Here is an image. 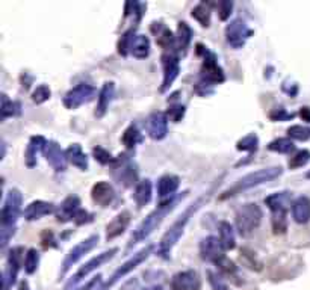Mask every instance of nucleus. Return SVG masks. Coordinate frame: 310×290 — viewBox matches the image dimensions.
Masks as SVG:
<instances>
[{
	"instance_id": "1",
	"label": "nucleus",
	"mask_w": 310,
	"mask_h": 290,
	"mask_svg": "<svg viewBox=\"0 0 310 290\" xmlns=\"http://www.w3.org/2000/svg\"><path fill=\"white\" fill-rule=\"evenodd\" d=\"M211 197V192H206V195H201L200 198L195 200V203H192L189 207L185 209V212L173 222V225L165 231V235L162 236L161 242H159V247H158V254L162 257V259H170V254H171V250L174 248V245L179 242V239L182 238L183 231L186 228V224L189 222L191 216L209 200Z\"/></svg>"
},
{
	"instance_id": "14",
	"label": "nucleus",
	"mask_w": 310,
	"mask_h": 290,
	"mask_svg": "<svg viewBox=\"0 0 310 290\" xmlns=\"http://www.w3.org/2000/svg\"><path fill=\"white\" fill-rule=\"evenodd\" d=\"M145 129L147 133L151 139L161 141L168 135V117L167 113L158 110L148 115V118L145 120Z\"/></svg>"
},
{
	"instance_id": "26",
	"label": "nucleus",
	"mask_w": 310,
	"mask_h": 290,
	"mask_svg": "<svg viewBox=\"0 0 310 290\" xmlns=\"http://www.w3.org/2000/svg\"><path fill=\"white\" fill-rule=\"evenodd\" d=\"M47 141L36 135V136H32L29 139V144H27V148H26V154H24V160H26V165L29 168H33L36 163H38V154L41 151H44V147H45Z\"/></svg>"
},
{
	"instance_id": "27",
	"label": "nucleus",
	"mask_w": 310,
	"mask_h": 290,
	"mask_svg": "<svg viewBox=\"0 0 310 290\" xmlns=\"http://www.w3.org/2000/svg\"><path fill=\"white\" fill-rule=\"evenodd\" d=\"M292 218L297 224H307L310 221V200L298 197L292 203Z\"/></svg>"
},
{
	"instance_id": "29",
	"label": "nucleus",
	"mask_w": 310,
	"mask_h": 290,
	"mask_svg": "<svg viewBox=\"0 0 310 290\" xmlns=\"http://www.w3.org/2000/svg\"><path fill=\"white\" fill-rule=\"evenodd\" d=\"M151 197H153V186H151V182L148 179L145 180H141L136 186H135V194H133V200L136 203V206L141 209V207H145L150 201H151Z\"/></svg>"
},
{
	"instance_id": "6",
	"label": "nucleus",
	"mask_w": 310,
	"mask_h": 290,
	"mask_svg": "<svg viewBox=\"0 0 310 290\" xmlns=\"http://www.w3.org/2000/svg\"><path fill=\"white\" fill-rule=\"evenodd\" d=\"M112 177L117 183L124 188L136 186L138 182V169L135 162L129 156H118L115 163L112 165Z\"/></svg>"
},
{
	"instance_id": "34",
	"label": "nucleus",
	"mask_w": 310,
	"mask_h": 290,
	"mask_svg": "<svg viewBox=\"0 0 310 290\" xmlns=\"http://www.w3.org/2000/svg\"><path fill=\"white\" fill-rule=\"evenodd\" d=\"M192 17L201 24V26H204V27H209L211 26V15H212V12H211V8H209V5L208 3H204V2H201V3H198V5H195L194 8H192Z\"/></svg>"
},
{
	"instance_id": "43",
	"label": "nucleus",
	"mask_w": 310,
	"mask_h": 290,
	"mask_svg": "<svg viewBox=\"0 0 310 290\" xmlns=\"http://www.w3.org/2000/svg\"><path fill=\"white\" fill-rule=\"evenodd\" d=\"M273 230L276 235H283L288 230V219H286V213H273Z\"/></svg>"
},
{
	"instance_id": "4",
	"label": "nucleus",
	"mask_w": 310,
	"mask_h": 290,
	"mask_svg": "<svg viewBox=\"0 0 310 290\" xmlns=\"http://www.w3.org/2000/svg\"><path fill=\"white\" fill-rule=\"evenodd\" d=\"M262 218H264L262 209L256 203H245L241 207H238L235 213V221L239 235L244 238L250 236L254 230L259 228Z\"/></svg>"
},
{
	"instance_id": "16",
	"label": "nucleus",
	"mask_w": 310,
	"mask_h": 290,
	"mask_svg": "<svg viewBox=\"0 0 310 290\" xmlns=\"http://www.w3.org/2000/svg\"><path fill=\"white\" fill-rule=\"evenodd\" d=\"M42 153H44L45 160L48 162V165L53 168L56 172H64L67 169V162H68L67 151H64L58 142L47 141Z\"/></svg>"
},
{
	"instance_id": "42",
	"label": "nucleus",
	"mask_w": 310,
	"mask_h": 290,
	"mask_svg": "<svg viewBox=\"0 0 310 290\" xmlns=\"http://www.w3.org/2000/svg\"><path fill=\"white\" fill-rule=\"evenodd\" d=\"M92 154H94L95 160L100 162L101 165H114L117 160V157H114L108 150H105L103 147H98V145L92 148Z\"/></svg>"
},
{
	"instance_id": "40",
	"label": "nucleus",
	"mask_w": 310,
	"mask_h": 290,
	"mask_svg": "<svg viewBox=\"0 0 310 290\" xmlns=\"http://www.w3.org/2000/svg\"><path fill=\"white\" fill-rule=\"evenodd\" d=\"M310 162V151L303 148L298 150L291 159H289V168L291 169H297V168H303L304 165H307Z\"/></svg>"
},
{
	"instance_id": "53",
	"label": "nucleus",
	"mask_w": 310,
	"mask_h": 290,
	"mask_svg": "<svg viewBox=\"0 0 310 290\" xmlns=\"http://www.w3.org/2000/svg\"><path fill=\"white\" fill-rule=\"evenodd\" d=\"M300 117H301L303 121L310 123V107H307V106L301 107V109H300Z\"/></svg>"
},
{
	"instance_id": "30",
	"label": "nucleus",
	"mask_w": 310,
	"mask_h": 290,
	"mask_svg": "<svg viewBox=\"0 0 310 290\" xmlns=\"http://www.w3.org/2000/svg\"><path fill=\"white\" fill-rule=\"evenodd\" d=\"M65 151H67V159L73 166L79 168L80 171L88 169V166H89L88 165V156L85 154V151L82 150V147L79 144H71Z\"/></svg>"
},
{
	"instance_id": "5",
	"label": "nucleus",
	"mask_w": 310,
	"mask_h": 290,
	"mask_svg": "<svg viewBox=\"0 0 310 290\" xmlns=\"http://www.w3.org/2000/svg\"><path fill=\"white\" fill-rule=\"evenodd\" d=\"M197 53L203 56V64H201V82L209 83L212 86L223 83L226 76L224 71L218 62V57L214 51H211L208 47L203 44H197Z\"/></svg>"
},
{
	"instance_id": "54",
	"label": "nucleus",
	"mask_w": 310,
	"mask_h": 290,
	"mask_svg": "<svg viewBox=\"0 0 310 290\" xmlns=\"http://www.w3.org/2000/svg\"><path fill=\"white\" fill-rule=\"evenodd\" d=\"M144 290H164L162 287H158V286H154V287H147V289H144Z\"/></svg>"
},
{
	"instance_id": "23",
	"label": "nucleus",
	"mask_w": 310,
	"mask_h": 290,
	"mask_svg": "<svg viewBox=\"0 0 310 290\" xmlns=\"http://www.w3.org/2000/svg\"><path fill=\"white\" fill-rule=\"evenodd\" d=\"M291 203H292V192L289 191L276 192L265 198V204L273 213H286L288 209L291 207Z\"/></svg>"
},
{
	"instance_id": "20",
	"label": "nucleus",
	"mask_w": 310,
	"mask_h": 290,
	"mask_svg": "<svg viewBox=\"0 0 310 290\" xmlns=\"http://www.w3.org/2000/svg\"><path fill=\"white\" fill-rule=\"evenodd\" d=\"M91 198L100 207H109L115 200V191L108 182H97L91 189Z\"/></svg>"
},
{
	"instance_id": "11",
	"label": "nucleus",
	"mask_w": 310,
	"mask_h": 290,
	"mask_svg": "<svg viewBox=\"0 0 310 290\" xmlns=\"http://www.w3.org/2000/svg\"><path fill=\"white\" fill-rule=\"evenodd\" d=\"M97 91L89 83H79L74 88H71L64 95V106L67 109H77L82 104H86L94 100Z\"/></svg>"
},
{
	"instance_id": "33",
	"label": "nucleus",
	"mask_w": 310,
	"mask_h": 290,
	"mask_svg": "<svg viewBox=\"0 0 310 290\" xmlns=\"http://www.w3.org/2000/svg\"><path fill=\"white\" fill-rule=\"evenodd\" d=\"M192 29L191 26L186 23V21H180L179 26H177V36H176V41H177V47L180 51H186L191 41H192Z\"/></svg>"
},
{
	"instance_id": "45",
	"label": "nucleus",
	"mask_w": 310,
	"mask_h": 290,
	"mask_svg": "<svg viewBox=\"0 0 310 290\" xmlns=\"http://www.w3.org/2000/svg\"><path fill=\"white\" fill-rule=\"evenodd\" d=\"M185 112H186V107H185L183 104H180V103H177V104H171V106L168 107L167 117H168L170 121H173V123H179V121H182V118L185 117Z\"/></svg>"
},
{
	"instance_id": "51",
	"label": "nucleus",
	"mask_w": 310,
	"mask_h": 290,
	"mask_svg": "<svg viewBox=\"0 0 310 290\" xmlns=\"http://www.w3.org/2000/svg\"><path fill=\"white\" fill-rule=\"evenodd\" d=\"M282 89H283L286 94H289L291 97H294V95H297V92H298V85H297V83H291V86H289V82L286 80V82H283Z\"/></svg>"
},
{
	"instance_id": "41",
	"label": "nucleus",
	"mask_w": 310,
	"mask_h": 290,
	"mask_svg": "<svg viewBox=\"0 0 310 290\" xmlns=\"http://www.w3.org/2000/svg\"><path fill=\"white\" fill-rule=\"evenodd\" d=\"M288 135L291 138L297 139V141H309L310 139V127L295 124V126H291L288 129Z\"/></svg>"
},
{
	"instance_id": "25",
	"label": "nucleus",
	"mask_w": 310,
	"mask_h": 290,
	"mask_svg": "<svg viewBox=\"0 0 310 290\" xmlns=\"http://www.w3.org/2000/svg\"><path fill=\"white\" fill-rule=\"evenodd\" d=\"M115 94V85L114 82H106L105 85L101 86L98 97H97V109H95V117L101 118L109 109V104L114 98Z\"/></svg>"
},
{
	"instance_id": "15",
	"label": "nucleus",
	"mask_w": 310,
	"mask_h": 290,
	"mask_svg": "<svg viewBox=\"0 0 310 290\" xmlns=\"http://www.w3.org/2000/svg\"><path fill=\"white\" fill-rule=\"evenodd\" d=\"M162 68H164V80L161 86V92H165L171 88L174 80L179 77L180 73V61L179 56L173 51H167L162 54Z\"/></svg>"
},
{
	"instance_id": "48",
	"label": "nucleus",
	"mask_w": 310,
	"mask_h": 290,
	"mask_svg": "<svg viewBox=\"0 0 310 290\" xmlns=\"http://www.w3.org/2000/svg\"><path fill=\"white\" fill-rule=\"evenodd\" d=\"M217 8H218V14H220V18L223 21H226L232 11H233V2H230V0H221V2L217 3Z\"/></svg>"
},
{
	"instance_id": "35",
	"label": "nucleus",
	"mask_w": 310,
	"mask_h": 290,
	"mask_svg": "<svg viewBox=\"0 0 310 290\" xmlns=\"http://www.w3.org/2000/svg\"><path fill=\"white\" fill-rule=\"evenodd\" d=\"M2 120H6L9 117H17V115L21 113V106L18 101L9 100L6 94H2Z\"/></svg>"
},
{
	"instance_id": "2",
	"label": "nucleus",
	"mask_w": 310,
	"mask_h": 290,
	"mask_svg": "<svg viewBox=\"0 0 310 290\" xmlns=\"http://www.w3.org/2000/svg\"><path fill=\"white\" fill-rule=\"evenodd\" d=\"M186 191L185 192H182V194H177L173 200H170V201H167V203H161V206H158V209H154L136 228H135V231L132 233V238H130V242H129V248H132L133 245H136V244H139V242H142L144 239H147L154 230H156L159 225H161V222L164 221V218L186 197Z\"/></svg>"
},
{
	"instance_id": "8",
	"label": "nucleus",
	"mask_w": 310,
	"mask_h": 290,
	"mask_svg": "<svg viewBox=\"0 0 310 290\" xmlns=\"http://www.w3.org/2000/svg\"><path fill=\"white\" fill-rule=\"evenodd\" d=\"M23 195L18 189H9L2 207V227L15 228V222L21 213Z\"/></svg>"
},
{
	"instance_id": "39",
	"label": "nucleus",
	"mask_w": 310,
	"mask_h": 290,
	"mask_svg": "<svg viewBox=\"0 0 310 290\" xmlns=\"http://www.w3.org/2000/svg\"><path fill=\"white\" fill-rule=\"evenodd\" d=\"M38 265H39V253L36 251V248H29L24 257V271L27 274H33Z\"/></svg>"
},
{
	"instance_id": "12",
	"label": "nucleus",
	"mask_w": 310,
	"mask_h": 290,
	"mask_svg": "<svg viewBox=\"0 0 310 290\" xmlns=\"http://www.w3.org/2000/svg\"><path fill=\"white\" fill-rule=\"evenodd\" d=\"M224 253H226V250H224L221 241L215 236H208L200 242L201 259L209 262V263H214L215 266H218L224 259H227V256Z\"/></svg>"
},
{
	"instance_id": "9",
	"label": "nucleus",
	"mask_w": 310,
	"mask_h": 290,
	"mask_svg": "<svg viewBox=\"0 0 310 290\" xmlns=\"http://www.w3.org/2000/svg\"><path fill=\"white\" fill-rule=\"evenodd\" d=\"M98 235H91L89 238H86V239H83V241H80L76 247H73L70 251H68V254H67V257L64 259V262H62V269H61V277H64L82 257H85L89 251H92L95 247H97V244H98Z\"/></svg>"
},
{
	"instance_id": "17",
	"label": "nucleus",
	"mask_w": 310,
	"mask_h": 290,
	"mask_svg": "<svg viewBox=\"0 0 310 290\" xmlns=\"http://www.w3.org/2000/svg\"><path fill=\"white\" fill-rule=\"evenodd\" d=\"M23 254H24V250L21 247H15V248H12L9 251L8 265H6V269L3 272V290H9L14 286L17 274H18V269L21 266Z\"/></svg>"
},
{
	"instance_id": "52",
	"label": "nucleus",
	"mask_w": 310,
	"mask_h": 290,
	"mask_svg": "<svg viewBox=\"0 0 310 290\" xmlns=\"http://www.w3.org/2000/svg\"><path fill=\"white\" fill-rule=\"evenodd\" d=\"M98 281H100V277H94V278H91L89 281H86L85 284H82V286H79V287H76V289H73V290H91Z\"/></svg>"
},
{
	"instance_id": "44",
	"label": "nucleus",
	"mask_w": 310,
	"mask_h": 290,
	"mask_svg": "<svg viewBox=\"0 0 310 290\" xmlns=\"http://www.w3.org/2000/svg\"><path fill=\"white\" fill-rule=\"evenodd\" d=\"M50 95H51L50 88H48L47 85L41 83V85H38V86L33 89V92H32V101L36 103V104H41V103L47 101V100L50 98Z\"/></svg>"
},
{
	"instance_id": "50",
	"label": "nucleus",
	"mask_w": 310,
	"mask_h": 290,
	"mask_svg": "<svg viewBox=\"0 0 310 290\" xmlns=\"http://www.w3.org/2000/svg\"><path fill=\"white\" fill-rule=\"evenodd\" d=\"M92 221V215L88 212V210H85V209H80L79 210V213H77V216L74 218V224H77V225H83V224H88V222H91Z\"/></svg>"
},
{
	"instance_id": "37",
	"label": "nucleus",
	"mask_w": 310,
	"mask_h": 290,
	"mask_svg": "<svg viewBox=\"0 0 310 290\" xmlns=\"http://www.w3.org/2000/svg\"><path fill=\"white\" fill-rule=\"evenodd\" d=\"M236 148L239 151H248V153H256L259 148V136L256 133H248L244 138H241L236 142Z\"/></svg>"
},
{
	"instance_id": "47",
	"label": "nucleus",
	"mask_w": 310,
	"mask_h": 290,
	"mask_svg": "<svg viewBox=\"0 0 310 290\" xmlns=\"http://www.w3.org/2000/svg\"><path fill=\"white\" fill-rule=\"evenodd\" d=\"M268 117L271 121H289L295 117V113L288 112L285 107H276L268 113Z\"/></svg>"
},
{
	"instance_id": "28",
	"label": "nucleus",
	"mask_w": 310,
	"mask_h": 290,
	"mask_svg": "<svg viewBox=\"0 0 310 290\" xmlns=\"http://www.w3.org/2000/svg\"><path fill=\"white\" fill-rule=\"evenodd\" d=\"M129 53L133 54L138 59H144L150 54V39L147 35L142 33H135L132 41H130V47H129Z\"/></svg>"
},
{
	"instance_id": "13",
	"label": "nucleus",
	"mask_w": 310,
	"mask_h": 290,
	"mask_svg": "<svg viewBox=\"0 0 310 290\" xmlns=\"http://www.w3.org/2000/svg\"><path fill=\"white\" fill-rule=\"evenodd\" d=\"M118 253V248H111L108 251H103L100 254H97L95 257H92L91 260H88L83 266H80V269L74 274V277L71 278V281L68 283V286H76L79 281H82L85 277H88L91 272H94L95 269H98L101 265H105L106 262H109L111 259H114V256Z\"/></svg>"
},
{
	"instance_id": "31",
	"label": "nucleus",
	"mask_w": 310,
	"mask_h": 290,
	"mask_svg": "<svg viewBox=\"0 0 310 290\" xmlns=\"http://www.w3.org/2000/svg\"><path fill=\"white\" fill-rule=\"evenodd\" d=\"M218 233H220V241L224 247L226 251H230L236 247V236H235V230L230 222L221 221L218 224Z\"/></svg>"
},
{
	"instance_id": "21",
	"label": "nucleus",
	"mask_w": 310,
	"mask_h": 290,
	"mask_svg": "<svg viewBox=\"0 0 310 290\" xmlns=\"http://www.w3.org/2000/svg\"><path fill=\"white\" fill-rule=\"evenodd\" d=\"M80 200L76 195H70L67 197L56 209V219L59 222H70L74 221V218L77 216L79 210H80Z\"/></svg>"
},
{
	"instance_id": "22",
	"label": "nucleus",
	"mask_w": 310,
	"mask_h": 290,
	"mask_svg": "<svg viewBox=\"0 0 310 290\" xmlns=\"http://www.w3.org/2000/svg\"><path fill=\"white\" fill-rule=\"evenodd\" d=\"M130 219H132V215L129 210H123L117 216H114V219L106 225V239L112 241V239L121 236L126 231V228L129 227Z\"/></svg>"
},
{
	"instance_id": "19",
	"label": "nucleus",
	"mask_w": 310,
	"mask_h": 290,
	"mask_svg": "<svg viewBox=\"0 0 310 290\" xmlns=\"http://www.w3.org/2000/svg\"><path fill=\"white\" fill-rule=\"evenodd\" d=\"M179 186H180V179L177 176H173V174L162 176L156 185L158 197H159L161 203H167V201L173 200L177 195L176 192H177Z\"/></svg>"
},
{
	"instance_id": "38",
	"label": "nucleus",
	"mask_w": 310,
	"mask_h": 290,
	"mask_svg": "<svg viewBox=\"0 0 310 290\" xmlns=\"http://www.w3.org/2000/svg\"><path fill=\"white\" fill-rule=\"evenodd\" d=\"M268 150L280 154H289L295 150V144L289 138H277L268 144Z\"/></svg>"
},
{
	"instance_id": "36",
	"label": "nucleus",
	"mask_w": 310,
	"mask_h": 290,
	"mask_svg": "<svg viewBox=\"0 0 310 290\" xmlns=\"http://www.w3.org/2000/svg\"><path fill=\"white\" fill-rule=\"evenodd\" d=\"M121 141L126 145V148H135L139 142H142V135H141L138 126L136 124H130L124 130V133L121 136Z\"/></svg>"
},
{
	"instance_id": "7",
	"label": "nucleus",
	"mask_w": 310,
	"mask_h": 290,
	"mask_svg": "<svg viewBox=\"0 0 310 290\" xmlns=\"http://www.w3.org/2000/svg\"><path fill=\"white\" fill-rule=\"evenodd\" d=\"M153 250H154V245H153V244H148L147 247H144V248H141L138 253H135L127 262H124V263L121 265V268H118V269L112 274L111 280H109L105 286H103L101 290H108L109 287H112L114 284H117L121 278H124L127 274H130L133 269H136L142 262H145V260L150 257V254H153Z\"/></svg>"
},
{
	"instance_id": "32",
	"label": "nucleus",
	"mask_w": 310,
	"mask_h": 290,
	"mask_svg": "<svg viewBox=\"0 0 310 290\" xmlns=\"http://www.w3.org/2000/svg\"><path fill=\"white\" fill-rule=\"evenodd\" d=\"M154 24L158 26L156 42H158L162 48H165V50H171V48L177 44L176 36H174L173 32H171L167 26H164L162 23H154Z\"/></svg>"
},
{
	"instance_id": "10",
	"label": "nucleus",
	"mask_w": 310,
	"mask_h": 290,
	"mask_svg": "<svg viewBox=\"0 0 310 290\" xmlns=\"http://www.w3.org/2000/svg\"><path fill=\"white\" fill-rule=\"evenodd\" d=\"M253 33V29L242 18H235L226 26V41L233 48H242Z\"/></svg>"
},
{
	"instance_id": "24",
	"label": "nucleus",
	"mask_w": 310,
	"mask_h": 290,
	"mask_svg": "<svg viewBox=\"0 0 310 290\" xmlns=\"http://www.w3.org/2000/svg\"><path fill=\"white\" fill-rule=\"evenodd\" d=\"M53 212H56L53 203L36 200V201H32L24 209L23 215H24V219H27V221H36V219H41L42 216H47V215L53 213Z\"/></svg>"
},
{
	"instance_id": "55",
	"label": "nucleus",
	"mask_w": 310,
	"mask_h": 290,
	"mask_svg": "<svg viewBox=\"0 0 310 290\" xmlns=\"http://www.w3.org/2000/svg\"><path fill=\"white\" fill-rule=\"evenodd\" d=\"M306 177H307V179H310V171H307V174H306Z\"/></svg>"
},
{
	"instance_id": "46",
	"label": "nucleus",
	"mask_w": 310,
	"mask_h": 290,
	"mask_svg": "<svg viewBox=\"0 0 310 290\" xmlns=\"http://www.w3.org/2000/svg\"><path fill=\"white\" fill-rule=\"evenodd\" d=\"M133 35H135V27H130L129 30H126L121 35V38L118 41V53L120 54L126 56L129 53V47H130V41H132Z\"/></svg>"
},
{
	"instance_id": "18",
	"label": "nucleus",
	"mask_w": 310,
	"mask_h": 290,
	"mask_svg": "<svg viewBox=\"0 0 310 290\" xmlns=\"http://www.w3.org/2000/svg\"><path fill=\"white\" fill-rule=\"evenodd\" d=\"M201 280L195 271H182L177 272L171 280L173 290H200Z\"/></svg>"
},
{
	"instance_id": "49",
	"label": "nucleus",
	"mask_w": 310,
	"mask_h": 290,
	"mask_svg": "<svg viewBox=\"0 0 310 290\" xmlns=\"http://www.w3.org/2000/svg\"><path fill=\"white\" fill-rule=\"evenodd\" d=\"M208 277H209V283L214 286L215 290H229V287L226 286V283L220 277H217L212 271H208Z\"/></svg>"
},
{
	"instance_id": "3",
	"label": "nucleus",
	"mask_w": 310,
	"mask_h": 290,
	"mask_svg": "<svg viewBox=\"0 0 310 290\" xmlns=\"http://www.w3.org/2000/svg\"><path fill=\"white\" fill-rule=\"evenodd\" d=\"M283 174V168L282 166H268V168H262V169H257V171H253L247 176H244L242 179H239L235 185H232L227 191H224L221 195H220V200H227V198H232V197H236L251 188H256L259 185H264V183H268L277 177H280Z\"/></svg>"
}]
</instances>
